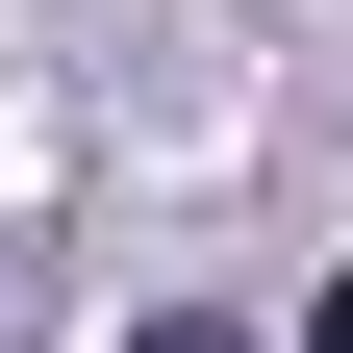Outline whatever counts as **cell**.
I'll return each instance as SVG.
<instances>
[{
  "label": "cell",
  "mask_w": 353,
  "mask_h": 353,
  "mask_svg": "<svg viewBox=\"0 0 353 353\" xmlns=\"http://www.w3.org/2000/svg\"><path fill=\"white\" fill-rule=\"evenodd\" d=\"M303 353H353V278H328V303H303Z\"/></svg>",
  "instance_id": "7a4b0ae2"
},
{
  "label": "cell",
  "mask_w": 353,
  "mask_h": 353,
  "mask_svg": "<svg viewBox=\"0 0 353 353\" xmlns=\"http://www.w3.org/2000/svg\"><path fill=\"white\" fill-rule=\"evenodd\" d=\"M126 353H252V328H202V303H176V328H126Z\"/></svg>",
  "instance_id": "6da1fadb"
}]
</instances>
